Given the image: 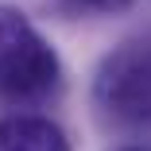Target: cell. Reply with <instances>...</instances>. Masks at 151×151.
<instances>
[{
	"instance_id": "6da1fadb",
	"label": "cell",
	"mask_w": 151,
	"mask_h": 151,
	"mask_svg": "<svg viewBox=\"0 0 151 151\" xmlns=\"http://www.w3.org/2000/svg\"><path fill=\"white\" fill-rule=\"evenodd\" d=\"M62 66L54 47L35 31L19 8L0 4V97L43 101L58 89Z\"/></svg>"
},
{
	"instance_id": "7a4b0ae2",
	"label": "cell",
	"mask_w": 151,
	"mask_h": 151,
	"mask_svg": "<svg viewBox=\"0 0 151 151\" xmlns=\"http://www.w3.org/2000/svg\"><path fill=\"white\" fill-rule=\"evenodd\" d=\"M97 101L120 120H151V43H128L105 58L97 70Z\"/></svg>"
},
{
	"instance_id": "3957f363",
	"label": "cell",
	"mask_w": 151,
	"mask_h": 151,
	"mask_svg": "<svg viewBox=\"0 0 151 151\" xmlns=\"http://www.w3.org/2000/svg\"><path fill=\"white\" fill-rule=\"evenodd\" d=\"M0 151H70L66 132L47 116H4Z\"/></svg>"
},
{
	"instance_id": "277c9868",
	"label": "cell",
	"mask_w": 151,
	"mask_h": 151,
	"mask_svg": "<svg viewBox=\"0 0 151 151\" xmlns=\"http://www.w3.org/2000/svg\"><path fill=\"white\" fill-rule=\"evenodd\" d=\"M66 4L81 8V12H124L132 0H66Z\"/></svg>"
},
{
	"instance_id": "5b68a950",
	"label": "cell",
	"mask_w": 151,
	"mask_h": 151,
	"mask_svg": "<svg viewBox=\"0 0 151 151\" xmlns=\"http://www.w3.org/2000/svg\"><path fill=\"white\" fill-rule=\"evenodd\" d=\"M124 151H147V147H124Z\"/></svg>"
}]
</instances>
